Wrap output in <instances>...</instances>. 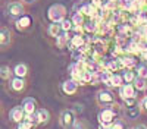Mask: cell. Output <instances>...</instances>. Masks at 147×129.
Masks as SVG:
<instances>
[{
  "label": "cell",
  "instance_id": "1",
  "mask_svg": "<svg viewBox=\"0 0 147 129\" xmlns=\"http://www.w3.org/2000/svg\"><path fill=\"white\" fill-rule=\"evenodd\" d=\"M124 117V107L119 106L118 103L109 106V107H100L99 113H97V120L99 125L103 126H110L115 120Z\"/></svg>",
  "mask_w": 147,
  "mask_h": 129
},
{
  "label": "cell",
  "instance_id": "2",
  "mask_svg": "<svg viewBox=\"0 0 147 129\" xmlns=\"http://www.w3.org/2000/svg\"><path fill=\"white\" fill-rule=\"evenodd\" d=\"M3 13L7 19L16 21L27 15V6L21 0H9L3 5Z\"/></svg>",
  "mask_w": 147,
  "mask_h": 129
},
{
  "label": "cell",
  "instance_id": "3",
  "mask_svg": "<svg viewBox=\"0 0 147 129\" xmlns=\"http://www.w3.org/2000/svg\"><path fill=\"white\" fill-rule=\"evenodd\" d=\"M94 101L96 104L99 106V107H109V106H112L116 101V96H115V92L110 90V88H102L96 92V96H94Z\"/></svg>",
  "mask_w": 147,
  "mask_h": 129
},
{
  "label": "cell",
  "instance_id": "4",
  "mask_svg": "<svg viewBox=\"0 0 147 129\" xmlns=\"http://www.w3.org/2000/svg\"><path fill=\"white\" fill-rule=\"evenodd\" d=\"M77 120V113L72 109H63L59 114V125L62 129H72Z\"/></svg>",
  "mask_w": 147,
  "mask_h": 129
},
{
  "label": "cell",
  "instance_id": "5",
  "mask_svg": "<svg viewBox=\"0 0 147 129\" xmlns=\"http://www.w3.org/2000/svg\"><path fill=\"white\" fill-rule=\"evenodd\" d=\"M47 18L50 19V22H62L66 18V7L60 3L52 5L47 10Z\"/></svg>",
  "mask_w": 147,
  "mask_h": 129
},
{
  "label": "cell",
  "instance_id": "6",
  "mask_svg": "<svg viewBox=\"0 0 147 129\" xmlns=\"http://www.w3.org/2000/svg\"><path fill=\"white\" fill-rule=\"evenodd\" d=\"M13 41H15V34L12 31V28L3 25L0 28V47H2V50L5 51V50L10 49Z\"/></svg>",
  "mask_w": 147,
  "mask_h": 129
},
{
  "label": "cell",
  "instance_id": "7",
  "mask_svg": "<svg viewBox=\"0 0 147 129\" xmlns=\"http://www.w3.org/2000/svg\"><path fill=\"white\" fill-rule=\"evenodd\" d=\"M7 90H9V92L15 94V96H21V94L27 90V79L13 76L7 82Z\"/></svg>",
  "mask_w": 147,
  "mask_h": 129
},
{
  "label": "cell",
  "instance_id": "8",
  "mask_svg": "<svg viewBox=\"0 0 147 129\" xmlns=\"http://www.w3.org/2000/svg\"><path fill=\"white\" fill-rule=\"evenodd\" d=\"M78 88H80V82L74 78L65 79L62 82V87H60V90H62V92L65 96H75L78 92Z\"/></svg>",
  "mask_w": 147,
  "mask_h": 129
},
{
  "label": "cell",
  "instance_id": "9",
  "mask_svg": "<svg viewBox=\"0 0 147 129\" xmlns=\"http://www.w3.org/2000/svg\"><path fill=\"white\" fill-rule=\"evenodd\" d=\"M25 116H27V114H25V110H24L22 106H15V107H12L10 112H9V120H10L12 123L18 125V123L24 122Z\"/></svg>",
  "mask_w": 147,
  "mask_h": 129
},
{
  "label": "cell",
  "instance_id": "10",
  "mask_svg": "<svg viewBox=\"0 0 147 129\" xmlns=\"http://www.w3.org/2000/svg\"><path fill=\"white\" fill-rule=\"evenodd\" d=\"M137 90L134 87V84H124L118 88V96L121 97V100H127L131 97H136L137 96Z\"/></svg>",
  "mask_w": 147,
  "mask_h": 129
},
{
  "label": "cell",
  "instance_id": "11",
  "mask_svg": "<svg viewBox=\"0 0 147 129\" xmlns=\"http://www.w3.org/2000/svg\"><path fill=\"white\" fill-rule=\"evenodd\" d=\"M21 106L24 107V110H25V114H34L38 110V104H37L35 98H32V97H25L22 100Z\"/></svg>",
  "mask_w": 147,
  "mask_h": 129
},
{
  "label": "cell",
  "instance_id": "12",
  "mask_svg": "<svg viewBox=\"0 0 147 129\" xmlns=\"http://www.w3.org/2000/svg\"><path fill=\"white\" fill-rule=\"evenodd\" d=\"M46 32H47L49 37H52V38L60 37V35L63 34L62 23H60V22H50V23H49V27H47V29H46Z\"/></svg>",
  "mask_w": 147,
  "mask_h": 129
},
{
  "label": "cell",
  "instance_id": "13",
  "mask_svg": "<svg viewBox=\"0 0 147 129\" xmlns=\"http://www.w3.org/2000/svg\"><path fill=\"white\" fill-rule=\"evenodd\" d=\"M35 119H37V125L38 126H46L49 122H50V113H49L47 109H38L35 113Z\"/></svg>",
  "mask_w": 147,
  "mask_h": 129
},
{
  "label": "cell",
  "instance_id": "14",
  "mask_svg": "<svg viewBox=\"0 0 147 129\" xmlns=\"http://www.w3.org/2000/svg\"><path fill=\"white\" fill-rule=\"evenodd\" d=\"M141 112H140V107L137 106V107H124V119L125 120H137L140 117Z\"/></svg>",
  "mask_w": 147,
  "mask_h": 129
},
{
  "label": "cell",
  "instance_id": "15",
  "mask_svg": "<svg viewBox=\"0 0 147 129\" xmlns=\"http://www.w3.org/2000/svg\"><path fill=\"white\" fill-rule=\"evenodd\" d=\"M13 74H15V76H18V78L27 79V78L30 76V68H28L27 63H18V65H15V68H13Z\"/></svg>",
  "mask_w": 147,
  "mask_h": 129
},
{
  "label": "cell",
  "instance_id": "16",
  "mask_svg": "<svg viewBox=\"0 0 147 129\" xmlns=\"http://www.w3.org/2000/svg\"><path fill=\"white\" fill-rule=\"evenodd\" d=\"M106 85L109 88H119L121 85H124V79H122L121 74H112L109 78V81L106 82Z\"/></svg>",
  "mask_w": 147,
  "mask_h": 129
},
{
  "label": "cell",
  "instance_id": "17",
  "mask_svg": "<svg viewBox=\"0 0 147 129\" xmlns=\"http://www.w3.org/2000/svg\"><path fill=\"white\" fill-rule=\"evenodd\" d=\"M122 79H124V84H132L137 78V72L136 69H129V68H125L122 70Z\"/></svg>",
  "mask_w": 147,
  "mask_h": 129
},
{
  "label": "cell",
  "instance_id": "18",
  "mask_svg": "<svg viewBox=\"0 0 147 129\" xmlns=\"http://www.w3.org/2000/svg\"><path fill=\"white\" fill-rule=\"evenodd\" d=\"M13 76H15V74H13V69H12L10 66L3 65L2 68H0V78H2L3 82H9Z\"/></svg>",
  "mask_w": 147,
  "mask_h": 129
},
{
  "label": "cell",
  "instance_id": "19",
  "mask_svg": "<svg viewBox=\"0 0 147 129\" xmlns=\"http://www.w3.org/2000/svg\"><path fill=\"white\" fill-rule=\"evenodd\" d=\"M81 13L84 16H93L96 13V6L90 2V3H84L81 6Z\"/></svg>",
  "mask_w": 147,
  "mask_h": 129
},
{
  "label": "cell",
  "instance_id": "20",
  "mask_svg": "<svg viewBox=\"0 0 147 129\" xmlns=\"http://www.w3.org/2000/svg\"><path fill=\"white\" fill-rule=\"evenodd\" d=\"M132 84H134V87H136V90H137L138 92H141V91H147V79H144V78L137 76L136 81H134Z\"/></svg>",
  "mask_w": 147,
  "mask_h": 129
},
{
  "label": "cell",
  "instance_id": "21",
  "mask_svg": "<svg viewBox=\"0 0 147 129\" xmlns=\"http://www.w3.org/2000/svg\"><path fill=\"white\" fill-rule=\"evenodd\" d=\"M136 72H137V76L147 79V62L146 60H143L140 65L136 66Z\"/></svg>",
  "mask_w": 147,
  "mask_h": 129
},
{
  "label": "cell",
  "instance_id": "22",
  "mask_svg": "<svg viewBox=\"0 0 147 129\" xmlns=\"http://www.w3.org/2000/svg\"><path fill=\"white\" fill-rule=\"evenodd\" d=\"M35 128H37V125H35L34 122H31V120H27V119H24V122L18 123L15 129H35Z\"/></svg>",
  "mask_w": 147,
  "mask_h": 129
},
{
  "label": "cell",
  "instance_id": "23",
  "mask_svg": "<svg viewBox=\"0 0 147 129\" xmlns=\"http://www.w3.org/2000/svg\"><path fill=\"white\" fill-rule=\"evenodd\" d=\"M60 23H62V28H63V32H69L74 27H75V25H74V21H72V18H65L62 22H60Z\"/></svg>",
  "mask_w": 147,
  "mask_h": 129
},
{
  "label": "cell",
  "instance_id": "24",
  "mask_svg": "<svg viewBox=\"0 0 147 129\" xmlns=\"http://www.w3.org/2000/svg\"><path fill=\"white\" fill-rule=\"evenodd\" d=\"M125 119L124 117H121V119H118V120H115L112 125L109 126V129H127V126H125Z\"/></svg>",
  "mask_w": 147,
  "mask_h": 129
},
{
  "label": "cell",
  "instance_id": "25",
  "mask_svg": "<svg viewBox=\"0 0 147 129\" xmlns=\"http://www.w3.org/2000/svg\"><path fill=\"white\" fill-rule=\"evenodd\" d=\"M72 129H90V123L84 119H78L75 122V125L72 126Z\"/></svg>",
  "mask_w": 147,
  "mask_h": 129
},
{
  "label": "cell",
  "instance_id": "26",
  "mask_svg": "<svg viewBox=\"0 0 147 129\" xmlns=\"http://www.w3.org/2000/svg\"><path fill=\"white\" fill-rule=\"evenodd\" d=\"M122 101H124V107H137L140 103V101H137V97H131V98L122 100Z\"/></svg>",
  "mask_w": 147,
  "mask_h": 129
},
{
  "label": "cell",
  "instance_id": "27",
  "mask_svg": "<svg viewBox=\"0 0 147 129\" xmlns=\"http://www.w3.org/2000/svg\"><path fill=\"white\" fill-rule=\"evenodd\" d=\"M138 107H140L141 114L147 116V96H144V97L140 100V103H138Z\"/></svg>",
  "mask_w": 147,
  "mask_h": 129
},
{
  "label": "cell",
  "instance_id": "28",
  "mask_svg": "<svg viewBox=\"0 0 147 129\" xmlns=\"http://www.w3.org/2000/svg\"><path fill=\"white\" fill-rule=\"evenodd\" d=\"M72 21H74V25L75 27H78V25H82V22H84V15L81 13H75L74 15V18H72Z\"/></svg>",
  "mask_w": 147,
  "mask_h": 129
},
{
  "label": "cell",
  "instance_id": "29",
  "mask_svg": "<svg viewBox=\"0 0 147 129\" xmlns=\"http://www.w3.org/2000/svg\"><path fill=\"white\" fill-rule=\"evenodd\" d=\"M119 6L124 9H129L131 6H134V0H119Z\"/></svg>",
  "mask_w": 147,
  "mask_h": 129
},
{
  "label": "cell",
  "instance_id": "30",
  "mask_svg": "<svg viewBox=\"0 0 147 129\" xmlns=\"http://www.w3.org/2000/svg\"><path fill=\"white\" fill-rule=\"evenodd\" d=\"M56 41H57V47H60V49H62V47L65 45V43L68 41V37H65V35H60V37L56 38Z\"/></svg>",
  "mask_w": 147,
  "mask_h": 129
},
{
  "label": "cell",
  "instance_id": "31",
  "mask_svg": "<svg viewBox=\"0 0 147 129\" xmlns=\"http://www.w3.org/2000/svg\"><path fill=\"white\" fill-rule=\"evenodd\" d=\"M72 43L77 45V49H80V47H82V44H84V38L82 37H75L72 40Z\"/></svg>",
  "mask_w": 147,
  "mask_h": 129
},
{
  "label": "cell",
  "instance_id": "32",
  "mask_svg": "<svg viewBox=\"0 0 147 129\" xmlns=\"http://www.w3.org/2000/svg\"><path fill=\"white\" fill-rule=\"evenodd\" d=\"M146 5H147V0H134V6H137L138 10H140L143 6H146Z\"/></svg>",
  "mask_w": 147,
  "mask_h": 129
},
{
  "label": "cell",
  "instance_id": "33",
  "mask_svg": "<svg viewBox=\"0 0 147 129\" xmlns=\"http://www.w3.org/2000/svg\"><path fill=\"white\" fill-rule=\"evenodd\" d=\"M129 129H147V125H144V123H136V125H132Z\"/></svg>",
  "mask_w": 147,
  "mask_h": 129
},
{
  "label": "cell",
  "instance_id": "34",
  "mask_svg": "<svg viewBox=\"0 0 147 129\" xmlns=\"http://www.w3.org/2000/svg\"><path fill=\"white\" fill-rule=\"evenodd\" d=\"M21 2L25 5V6H31V5H35L37 2H38V0H21Z\"/></svg>",
  "mask_w": 147,
  "mask_h": 129
},
{
  "label": "cell",
  "instance_id": "35",
  "mask_svg": "<svg viewBox=\"0 0 147 129\" xmlns=\"http://www.w3.org/2000/svg\"><path fill=\"white\" fill-rule=\"evenodd\" d=\"M100 2H103V0H91V3H93L94 6H99V5H100Z\"/></svg>",
  "mask_w": 147,
  "mask_h": 129
},
{
  "label": "cell",
  "instance_id": "36",
  "mask_svg": "<svg viewBox=\"0 0 147 129\" xmlns=\"http://www.w3.org/2000/svg\"><path fill=\"white\" fill-rule=\"evenodd\" d=\"M99 129H109V126H103V125H99Z\"/></svg>",
  "mask_w": 147,
  "mask_h": 129
}]
</instances>
